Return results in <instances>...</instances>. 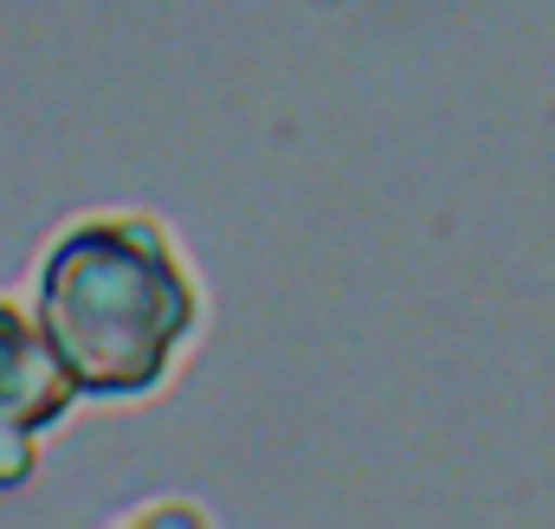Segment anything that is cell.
Segmentation results:
<instances>
[{"mask_svg": "<svg viewBox=\"0 0 555 529\" xmlns=\"http://www.w3.org/2000/svg\"><path fill=\"white\" fill-rule=\"evenodd\" d=\"M33 317L85 400L155 395L201 336V284L149 214H85L33 264Z\"/></svg>", "mask_w": 555, "mask_h": 529, "instance_id": "1", "label": "cell"}, {"mask_svg": "<svg viewBox=\"0 0 555 529\" xmlns=\"http://www.w3.org/2000/svg\"><path fill=\"white\" fill-rule=\"evenodd\" d=\"M78 400L85 395L72 388L33 304L20 310L13 297H0V491H20L39 472V446L65 426Z\"/></svg>", "mask_w": 555, "mask_h": 529, "instance_id": "2", "label": "cell"}, {"mask_svg": "<svg viewBox=\"0 0 555 529\" xmlns=\"http://www.w3.org/2000/svg\"><path fill=\"white\" fill-rule=\"evenodd\" d=\"M137 517H142V524H162V517H181V524H207V511H201V504H142Z\"/></svg>", "mask_w": 555, "mask_h": 529, "instance_id": "3", "label": "cell"}]
</instances>
